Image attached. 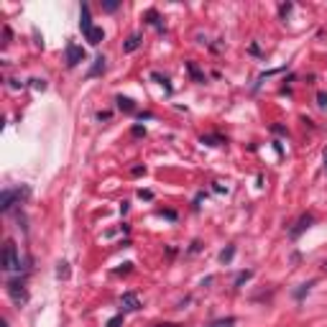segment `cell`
Returning <instances> with one entry per match:
<instances>
[{
	"mask_svg": "<svg viewBox=\"0 0 327 327\" xmlns=\"http://www.w3.org/2000/svg\"><path fill=\"white\" fill-rule=\"evenodd\" d=\"M189 72H192V74H194V77H197V79H199V82H202V74H199V72H197V67H194V64H189Z\"/></svg>",
	"mask_w": 327,
	"mask_h": 327,
	"instance_id": "cell-20",
	"label": "cell"
},
{
	"mask_svg": "<svg viewBox=\"0 0 327 327\" xmlns=\"http://www.w3.org/2000/svg\"><path fill=\"white\" fill-rule=\"evenodd\" d=\"M0 327H8V322H6V319H3V324H0Z\"/></svg>",
	"mask_w": 327,
	"mask_h": 327,
	"instance_id": "cell-22",
	"label": "cell"
},
{
	"mask_svg": "<svg viewBox=\"0 0 327 327\" xmlns=\"http://www.w3.org/2000/svg\"><path fill=\"white\" fill-rule=\"evenodd\" d=\"M33 90H46V82L44 79H33Z\"/></svg>",
	"mask_w": 327,
	"mask_h": 327,
	"instance_id": "cell-17",
	"label": "cell"
},
{
	"mask_svg": "<svg viewBox=\"0 0 327 327\" xmlns=\"http://www.w3.org/2000/svg\"><path fill=\"white\" fill-rule=\"evenodd\" d=\"M138 197H141V199H153V192H148V189H141V192H138Z\"/></svg>",
	"mask_w": 327,
	"mask_h": 327,
	"instance_id": "cell-18",
	"label": "cell"
},
{
	"mask_svg": "<svg viewBox=\"0 0 327 327\" xmlns=\"http://www.w3.org/2000/svg\"><path fill=\"white\" fill-rule=\"evenodd\" d=\"M120 307H123V312H138L141 309V299L133 292H126L120 297Z\"/></svg>",
	"mask_w": 327,
	"mask_h": 327,
	"instance_id": "cell-3",
	"label": "cell"
},
{
	"mask_svg": "<svg viewBox=\"0 0 327 327\" xmlns=\"http://www.w3.org/2000/svg\"><path fill=\"white\" fill-rule=\"evenodd\" d=\"M8 294H11V299L21 307V304H26V299H28V292H26V286H23V281L21 279H16V281H8Z\"/></svg>",
	"mask_w": 327,
	"mask_h": 327,
	"instance_id": "cell-2",
	"label": "cell"
},
{
	"mask_svg": "<svg viewBox=\"0 0 327 327\" xmlns=\"http://www.w3.org/2000/svg\"><path fill=\"white\" fill-rule=\"evenodd\" d=\"M324 172H327V151H324Z\"/></svg>",
	"mask_w": 327,
	"mask_h": 327,
	"instance_id": "cell-21",
	"label": "cell"
},
{
	"mask_svg": "<svg viewBox=\"0 0 327 327\" xmlns=\"http://www.w3.org/2000/svg\"><path fill=\"white\" fill-rule=\"evenodd\" d=\"M138 46H141V36L136 33V36H131V38L126 41V46H123V49H126V51H136Z\"/></svg>",
	"mask_w": 327,
	"mask_h": 327,
	"instance_id": "cell-9",
	"label": "cell"
},
{
	"mask_svg": "<svg viewBox=\"0 0 327 327\" xmlns=\"http://www.w3.org/2000/svg\"><path fill=\"white\" fill-rule=\"evenodd\" d=\"M57 274H59L62 279H67V276H69V266H67V263H59V268H57Z\"/></svg>",
	"mask_w": 327,
	"mask_h": 327,
	"instance_id": "cell-15",
	"label": "cell"
},
{
	"mask_svg": "<svg viewBox=\"0 0 327 327\" xmlns=\"http://www.w3.org/2000/svg\"><path fill=\"white\" fill-rule=\"evenodd\" d=\"M82 59H85V51H82V46L67 44V64H69V67H77Z\"/></svg>",
	"mask_w": 327,
	"mask_h": 327,
	"instance_id": "cell-4",
	"label": "cell"
},
{
	"mask_svg": "<svg viewBox=\"0 0 327 327\" xmlns=\"http://www.w3.org/2000/svg\"><path fill=\"white\" fill-rule=\"evenodd\" d=\"M118 107H120V110H126V113H133V110H136L133 100H128V97H118Z\"/></svg>",
	"mask_w": 327,
	"mask_h": 327,
	"instance_id": "cell-10",
	"label": "cell"
},
{
	"mask_svg": "<svg viewBox=\"0 0 327 327\" xmlns=\"http://www.w3.org/2000/svg\"><path fill=\"white\" fill-rule=\"evenodd\" d=\"M235 324V317H225V319H217V322H212L210 327H233Z\"/></svg>",
	"mask_w": 327,
	"mask_h": 327,
	"instance_id": "cell-13",
	"label": "cell"
},
{
	"mask_svg": "<svg viewBox=\"0 0 327 327\" xmlns=\"http://www.w3.org/2000/svg\"><path fill=\"white\" fill-rule=\"evenodd\" d=\"M79 28H82V33H87V31L95 28V26H92V16H90V6H87V3H82V11H79Z\"/></svg>",
	"mask_w": 327,
	"mask_h": 327,
	"instance_id": "cell-5",
	"label": "cell"
},
{
	"mask_svg": "<svg viewBox=\"0 0 327 327\" xmlns=\"http://www.w3.org/2000/svg\"><path fill=\"white\" fill-rule=\"evenodd\" d=\"M105 11H110V13L118 11V3H115V0H107V3H105Z\"/></svg>",
	"mask_w": 327,
	"mask_h": 327,
	"instance_id": "cell-19",
	"label": "cell"
},
{
	"mask_svg": "<svg viewBox=\"0 0 327 327\" xmlns=\"http://www.w3.org/2000/svg\"><path fill=\"white\" fill-rule=\"evenodd\" d=\"M233 256H235V245H228V248L220 253V261H223V263H230V261H233Z\"/></svg>",
	"mask_w": 327,
	"mask_h": 327,
	"instance_id": "cell-12",
	"label": "cell"
},
{
	"mask_svg": "<svg viewBox=\"0 0 327 327\" xmlns=\"http://www.w3.org/2000/svg\"><path fill=\"white\" fill-rule=\"evenodd\" d=\"M312 220H314V217H312L309 212H307V215H302V217L297 220V225H294V228L289 230V235H292V238H299V235H302V233H304V230H307V228L312 225Z\"/></svg>",
	"mask_w": 327,
	"mask_h": 327,
	"instance_id": "cell-6",
	"label": "cell"
},
{
	"mask_svg": "<svg viewBox=\"0 0 327 327\" xmlns=\"http://www.w3.org/2000/svg\"><path fill=\"white\" fill-rule=\"evenodd\" d=\"M3 268L6 271L21 268V258H18V251H16V243L13 240H6V245H3Z\"/></svg>",
	"mask_w": 327,
	"mask_h": 327,
	"instance_id": "cell-1",
	"label": "cell"
},
{
	"mask_svg": "<svg viewBox=\"0 0 327 327\" xmlns=\"http://www.w3.org/2000/svg\"><path fill=\"white\" fill-rule=\"evenodd\" d=\"M16 197H21V189H3V204H0V207H3V212H8L11 207H13V199Z\"/></svg>",
	"mask_w": 327,
	"mask_h": 327,
	"instance_id": "cell-7",
	"label": "cell"
},
{
	"mask_svg": "<svg viewBox=\"0 0 327 327\" xmlns=\"http://www.w3.org/2000/svg\"><path fill=\"white\" fill-rule=\"evenodd\" d=\"M309 286H312V284H302V289H297V292H294V297H297V299H302V297L309 292Z\"/></svg>",
	"mask_w": 327,
	"mask_h": 327,
	"instance_id": "cell-14",
	"label": "cell"
},
{
	"mask_svg": "<svg viewBox=\"0 0 327 327\" xmlns=\"http://www.w3.org/2000/svg\"><path fill=\"white\" fill-rule=\"evenodd\" d=\"M100 72H105V57H97V59H95V67L90 69V77H95V74H100Z\"/></svg>",
	"mask_w": 327,
	"mask_h": 327,
	"instance_id": "cell-11",
	"label": "cell"
},
{
	"mask_svg": "<svg viewBox=\"0 0 327 327\" xmlns=\"http://www.w3.org/2000/svg\"><path fill=\"white\" fill-rule=\"evenodd\" d=\"M85 36H87V41H90V44H95V46H97V44H100V41L105 38V33H102V28H97V26H95L92 31H87Z\"/></svg>",
	"mask_w": 327,
	"mask_h": 327,
	"instance_id": "cell-8",
	"label": "cell"
},
{
	"mask_svg": "<svg viewBox=\"0 0 327 327\" xmlns=\"http://www.w3.org/2000/svg\"><path fill=\"white\" fill-rule=\"evenodd\" d=\"M120 322H123V314H115V317L107 322V327H120Z\"/></svg>",
	"mask_w": 327,
	"mask_h": 327,
	"instance_id": "cell-16",
	"label": "cell"
}]
</instances>
